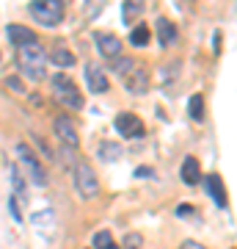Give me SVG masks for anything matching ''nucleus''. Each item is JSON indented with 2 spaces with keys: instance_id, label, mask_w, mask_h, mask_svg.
<instances>
[{
  "instance_id": "nucleus-9",
  "label": "nucleus",
  "mask_w": 237,
  "mask_h": 249,
  "mask_svg": "<svg viewBox=\"0 0 237 249\" xmlns=\"http://www.w3.org/2000/svg\"><path fill=\"white\" fill-rule=\"evenodd\" d=\"M97 47L105 58H119V53H122V42L113 34H97Z\"/></svg>"
},
{
  "instance_id": "nucleus-17",
  "label": "nucleus",
  "mask_w": 237,
  "mask_h": 249,
  "mask_svg": "<svg viewBox=\"0 0 237 249\" xmlns=\"http://www.w3.org/2000/svg\"><path fill=\"white\" fill-rule=\"evenodd\" d=\"M94 249H119L116 247V241H113V235L108 230H99L97 235H94Z\"/></svg>"
},
{
  "instance_id": "nucleus-28",
  "label": "nucleus",
  "mask_w": 237,
  "mask_h": 249,
  "mask_svg": "<svg viewBox=\"0 0 237 249\" xmlns=\"http://www.w3.org/2000/svg\"><path fill=\"white\" fill-rule=\"evenodd\" d=\"M0 58H3V53H0Z\"/></svg>"
},
{
  "instance_id": "nucleus-25",
  "label": "nucleus",
  "mask_w": 237,
  "mask_h": 249,
  "mask_svg": "<svg viewBox=\"0 0 237 249\" xmlns=\"http://www.w3.org/2000/svg\"><path fill=\"white\" fill-rule=\"evenodd\" d=\"M152 175H155V172H152L149 166H138V169H135V178H152Z\"/></svg>"
},
{
  "instance_id": "nucleus-23",
  "label": "nucleus",
  "mask_w": 237,
  "mask_h": 249,
  "mask_svg": "<svg viewBox=\"0 0 237 249\" xmlns=\"http://www.w3.org/2000/svg\"><path fill=\"white\" fill-rule=\"evenodd\" d=\"M9 211H11V216H14V219H17V222H22V213H19L17 196H14V199H9Z\"/></svg>"
},
{
  "instance_id": "nucleus-19",
  "label": "nucleus",
  "mask_w": 237,
  "mask_h": 249,
  "mask_svg": "<svg viewBox=\"0 0 237 249\" xmlns=\"http://www.w3.org/2000/svg\"><path fill=\"white\" fill-rule=\"evenodd\" d=\"M11 172V186H14V196H22L25 199V180H22V175H19L17 166H9Z\"/></svg>"
},
{
  "instance_id": "nucleus-12",
  "label": "nucleus",
  "mask_w": 237,
  "mask_h": 249,
  "mask_svg": "<svg viewBox=\"0 0 237 249\" xmlns=\"http://www.w3.org/2000/svg\"><path fill=\"white\" fill-rule=\"evenodd\" d=\"M179 175H182V180L188 183V186H196V183L202 180V169H199V160H196L193 155H188V158L182 160V169H179Z\"/></svg>"
},
{
  "instance_id": "nucleus-3",
  "label": "nucleus",
  "mask_w": 237,
  "mask_h": 249,
  "mask_svg": "<svg viewBox=\"0 0 237 249\" xmlns=\"http://www.w3.org/2000/svg\"><path fill=\"white\" fill-rule=\"evenodd\" d=\"M50 83H53V94L61 100L66 108H72V111L83 108V94L78 91V86H75L72 78H66V75H53Z\"/></svg>"
},
{
  "instance_id": "nucleus-6",
  "label": "nucleus",
  "mask_w": 237,
  "mask_h": 249,
  "mask_svg": "<svg viewBox=\"0 0 237 249\" xmlns=\"http://www.w3.org/2000/svg\"><path fill=\"white\" fill-rule=\"evenodd\" d=\"M19 152V160H22V166L28 169V175H31V180H33L36 186H47V172H44V166L36 160V155L31 150H28L25 144H19L17 147Z\"/></svg>"
},
{
  "instance_id": "nucleus-20",
  "label": "nucleus",
  "mask_w": 237,
  "mask_h": 249,
  "mask_svg": "<svg viewBox=\"0 0 237 249\" xmlns=\"http://www.w3.org/2000/svg\"><path fill=\"white\" fill-rule=\"evenodd\" d=\"M132 45L135 47H143V45H149V28L146 25H138V28H132Z\"/></svg>"
},
{
  "instance_id": "nucleus-27",
  "label": "nucleus",
  "mask_w": 237,
  "mask_h": 249,
  "mask_svg": "<svg viewBox=\"0 0 237 249\" xmlns=\"http://www.w3.org/2000/svg\"><path fill=\"white\" fill-rule=\"evenodd\" d=\"M176 213H179V216H188V213H193V208H188V205H179V208H176Z\"/></svg>"
},
{
  "instance_id": "nucleus-4",
  "label": "nucleus",
  "mask_w": 237,
  "mask_h": 249,
  "mask_svg": "<svg viewBox=\"0 0 237 249\" xmlns=\"http://www.w3.org/2000/svg\"><path fill=\"white\" fill-rule=\"evenodd\" d=\"M31 14L42 25H58L63 19V0H33L31 3Z\"/></svg>"
},
{
  "instance_id": "nucleus-2",
  "label": "nucleus",
  "mask_w": 237,
  "mask_h": 249,
  "mask_svg": "<svg viewBox=\"0 0 237 249\" xmlns=\"http://www.w3.org/2000/svg\"><path fill=\"white\" fill-rule=\"evenodd\" d=\"M19 67L31 80H42L47 72H44V64H47V50H44L39 42H28V45L19 47Z\"/></svg>"
},
{
  "instance_id": "nucleus-24",
  "label": "nucleus",
  "mask_w": 237,
  "mask_h": 249,
  "mask_svg": "<svg viewBox=\"0 0 237 249\" xmlns=\"http://www.w3.org/2000/svg\"><path fill=\"white\" fill-rule=\"evenodd\" d=\"M6 83H9V86H11V89H14V91H25V86H22V80H19L17 75H11V78L6 80Z\"/></svg>"
},
{
  "instance_id": "nucleus-14",
  "label": "nucleus",
  "mask_w": 237,
  "mask_h": 249,
  "mask_svg": "<svg viewBox=\"0 0 237 249\" xmlns=\"http://www.w3.org/2000/svg\"><path fill=\"white\" fill-rule=\"evenodd\" d=\"M158 36H160V45H163V47L171 45V42H176V28H174V22H171V19H166V17H160V19H158Z\"/></svg>"
},
{
  "instance_id": "nucleus-18",
  "label": "nucleus",
  "mask_w": 237,
  "mask_h": 249,
  "mask_svg": "<svg viewBox=\"0 0 237 249\" xmlns=\"http://www.w3.org/2000/svg\"><path fill=\"white\" fill-rule=\"evenodd\" d=\"M188 108H190V116H193L196 122H202L204 119V97L202 94H193L190 103H188Z\"/></svg>"
},
{
  "instance_id": "nucleus-10",
  "label": "nucleus",
  "mask_w": 237,
  "mask_h": 249,
  "mask_svg": "<svg viewBox=\"0 0 237 249\" xmlns=\"http://www.w3.org/2000/svg\"><path fill=\"white\" fill-rule=\"evenodd\" d=\"M86 80H88V89L94 91V94H102V91H108L105 72L99 70V67H94V64H88V67H86Z\"/></svg>"
},
{
  "instance_id": "nucleus-15",
  "label": "nucleus",
  "mask_w": 237,
  "mask_h": 249,
  "mask_svg": "<svg viewBox=\"0 0 237 249\" xmlns=\"http://www.w3.org/2000/svg\"><path fill=\"white\" fill-rule=\"evenodd\" d=\"M141 11H143V0H124L122 6V19L130 25V22H135V19L141 17Z\"/></svg>"
},
{
  "instance_id": "nucleus-8",
  "label": "nucleus",
  "mask_w": 237,
  "mask_h": 249,
  "mask_svg": "<svg viewBox=\"0 0 237 249\" xmlns=\"http://www.w3.org/2000/svg\"><path fill=\"white\" fill-rule=\"evenodd\" d=\"M116 130L124 136V139H135V136L143 133V124L135 114H119L116 116Z\"/></svg>"
},
{
  "instance_id": "nucleus-1",
  "label": "nucleus",
  "mask_w": 237,
  "mask_h": 249,
  "mask_svg": "<svg viewBox=\"0 0 237 249\" xmlns=\"http://www.w3.org/2000/svg\"><path fill=\"white\" fill-rule=\"evenodd\" d=\"M113 70H116V75L127 83V89H130L132 94H143V91L149 89V72L143 70V67H138L132 58H119V61L113 64Z\"/></svg>"
},
{
  "instance_id": "nucleus-26",
  "label": "nucleus",
  "mask_w": 237,
  "mask_h": 249,
  "mask_svg": "<svg viewBox=\"0 0 237 249\" xmlns=\"http://www.w3.org/2000/svg\"><path fill=\"white\" fill-rule=\"evenodd\" d=\"M179 249H204V247H202V244H196V241H185Z\"/></svg>"
},
{
  "instance_id": "nucleus-13",
  "label": "nucleus",
  "mask_w": 237,
  "mask_h": 249,
  "mask_svg": "<svg viewBox=\"0 0 237 249\" xmlns=\"http://www.w3.org/2000/svg\"><path fill=\"white\" fill-rule=\"evenodd\" d=\"M9 39L14 42L17 47H22V45H28V42H36V34L33 31H28V28H22V25H9Z\"/></svg>"
},
{
  "instance_id": "nucleus-5",
  "label": "nucleus",
  "mask_w": 237,
  "mask_h": 249,
  "mask_svg": "<svg viewBox=\"0 0 237 249\" xmlns=\"http://www.w3.org/2000/svg\"><path fill=\"white\" fill-rule=\"evenodd\" d=\"M75 186H78L83 199H91V196L97 194L99 186H97V178H94V169L88 163H78L75 166Z\"/></svg>"
},
{
  "instance_id": "nucleus-11",
  "label": "nucleus",
  "mask_w": 237,
  "mask_h": 249,
  "mask_svg": "<svg viewBox=\"0 0 237 249\" xmlns=\"http://www.w3.org/2000/svg\"><path fill=\"white\" fill-rule=\"evenodd\" d=\"M204 186H207V191H210V196L215 199L218 208H226V188H223V180L218 175H207L204 178Z\"/></svg>"
},
{
  "instance_id": "nucleus-16",
  "label": "nucleus",
  "mask_w": 237,
  "mask_h": 249,
  "mask_svg": "<svg viewBox=\"0 0 237 249\" xmlns=\"http://www.w3.org/2000/svg\"><path fill=\"white\" fill-rule=\"evenodd\" d=\"M50 58H53V64H58V67H63V70L75 64V55H72L69 50H63V47H58V50H53V53H50Z\"/></svg>"
},
{
  "instance_id": "nucleus-21",
  "label": "nucleus",
  "mask_w": 237,
  "mask_h": 249,
  "mask_svg": "<svg viewBox=\"0 0 237 249\" xmlns=\"http://www.w3.org/2000/svg\"><path fill=\"white\" fill-rule=\"evenodd\" d=\"M119 155H122V147H119V144L105 142L102 147H99V158L102 160H113V158H119Z\"/></svg>"
},
{
  "instance_id": "nucleus-7",
  "label": "nucleus",
  "mask_w": 237,
  "mask_h": 249,
  "mask_svg": "<svg viewBox=\"0 0 237 249\" xmlns=\"http://www.w3.org/2000/svg\"><path fill=\"white\" fill-rule=\"evenodd\" d=\"M53 130H55V136H58L66 147H78L80 139H78V130H75V124H72L69 116H55Z\"/></svg>"
},
{
  "instance_id": "nucleus-22",
  "label": "nucleus",
  "mask_w": 237,
  "mask_h": 249,
  "mask_svg": "<svg viewBox=\"0 0 237 249\" xmlns=\"http://www.w3.org/2000/svg\"><path fill=\"white\" fill-rule=\"evenodd\" d=\"M124 241H127V244H124V249H138L141 247V235H135V232H130Z\"/></svg>"
}]
</instances>
